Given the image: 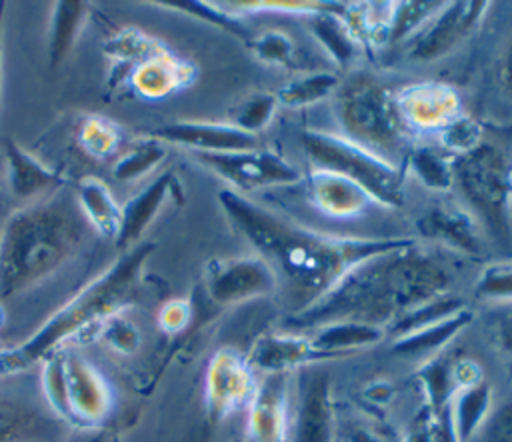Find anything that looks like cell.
I'll list each match as a JSON object with an SVG mask.
<instances>
[{
  "instance_id": "603a6c76",
  "label": "cell",
  "mask_w": 512,
  "mask_h": 442,
  "mask_svg": "<svg viewBox=\"0 0 512 442\" xmlns=\"http://www.w3.org/2000/svg\"><path fill=\"white\" fill-rule=\"evenodd\" d=\"M76 204L100 236L116 240L122 220V206L116 202L110 186L98 176H84L76 184Z\"/></svg>"
},
{
  "instance_id": "9c48e42d",
  "label": "cell",
  "mask_w": 512,
  "mask_h": 442,
  "mask_svg": "<svg viewBox=\"0 0 512 442\" xmlns=\"http://www.w3.org/2000/svg\"><path fill=\"white\" fill-rule=\"evenodd\" d=\"M258 378L246 360V354L234 348H220L212 354L204 376L206 412L220 422L242 408H248Z\"/></svg>"
},
{
  "instance_id": "d6a6232c",
  "label": "cell",
  "mask_w": 512,
  "mask_h": 442,
  "mask_svg": "<svg viewBox=\"0 0 512 442\" xmlns=\"http://www.w3.org/2000/svg\"><path fill=\"white\" fill-rule=\"evenodd\" d=\"M340 86V76L334 72H306L302 76H296L288 84H284L278 92L276 98L282 106L288 108H302L316 104L330 96L336 88Z\"/></svg>"
},
{
  "instance_id": "44dd1931",
  "label": "cell",
  "mask_w": 512,
  "mask_h": 442,
  "mask_svg": "<svg viewBox=\"0 0 512 442\" xmlns=\"http://www.w3.org/2000/svg\"><path fill=\"white\" fill-rule=\"evenodd\" d=\"M4 164L12 196L28 204L48 198L64 186V178L56 170L12 140L4 142Z\"/></svg>"
},
{
  "instance_id": "f6af8a7d",
  "label": "cell",
  "mask_w": 512,
  "mask_h": 442,
  "mask_svg": "<svg viewBox=\"0 0 512 442\" xmlns=\"http://www.w3.org/2000/svg\"><path fill=\"white\" fill-rule=\"evenodd\" d=\"M192 304L186 298H170L162 304L158 312V326L166 334H176L190 324Z\"/></svg>"
},
{
  "instance_id": "74e56055",
  "label": "cell",
  "mask_w": 512,
  "mask_h": 442,
  "mask_svg": "<svg viewBox=\"0 0 512 442\" xmlns=\"http://www.w3.org/2000/svg\"><path fill=\"white\" fill-rule=\"evenodd\" d=\"M482 134H484V128H482L480 122L460 114L458 118H454L450 124H446L438 132L440 150L446 152L452 158L468 154L470 150H474L484 140Z\"/></svg>"
},
{
  "instance_id": "7bdbcfd3",
  "label": "cell",
  "mask_w": 512,
  "mask_h": 442,
  "mask_svg": "<svg viewBox=\"0 0 512 442\" xmlns=\"http://www.w3.org/2000/svg\"><path fill=\"white\" fill-rule=\"evenodd\" d=\"M470 442H512V402L492 406Z\"/></svg>"
},
{
  "instance_id": "f1b7e54d",
  "label": "cell",
  "mask_w": 512,
  "mask_h": 442,
  "mask_svg": "<svg viewBox=\"0 0 512 442\" xmlns=\"http://www.w3.org/2000/svg\"><path fill=\"white\" fill-rule=\"evenodd\" d=\"M88 4L80 0H60L54 4L50 18V36H48V58L56 66L62 62L68 52L74 48L76 38L86 22Z\"/></svg>"
},
{
  "instance_id": "8992f818",
  "label": "cell",
  "mask_w": 512,
  "mask_h": 442,
  "mask_svg": "<svg viewBox=\"0 0 512 442\" xmlns=\"http://www.w3.org/2000/svg\"><path fill=\"white\" fill-rule=\"evenodd\" d=\"M310 168L348 178L364 188L378 206L400 208L404 204L406 170L342 134L304 130L300 136Z\"/></svg>"
},
{
  "instance_id": "b9f144b4",
  "label": "cell",
  "mask_w": 512,
  "mask_h": 442,
  "mask_svg": "<svg viewBox=\"0 0 512 442\" xmlns=\"http://www.w3.org/2000/svg\"><path fill=\"white\" fill-rule=\"evenodd\" d=\"M36 428L34 414L22 406L0 400V442H14Z\"/></svg>"
},
{
  "instance_id": "7c38bea8",
  "label": "cell",
  "mask_w": 512,
  "mask_h": 442,
  "mask_svg": "<svg viewBox=\"0 0 512 442\" xmlns=\"http://www.w3.org/2000/svg\"><path fill=\"white\" fill-rule=\"evenodd\" d=\"M204 288L218 306H234L276 292V276L258 256L214 260L206 266Z\"/></svg>"
},
{
  "instance_id": "ab89813d",
  "label": "cell",
  "mask_w": 512,
  "mask_h": 442,
  "mask_svg": "<svg viewBox=\"0 0 512 442\" xmlns=\"http://www.w3.org/2000/svg\"><path fill=\"white\" fill-rule=\"evenodd\" d=\"M98 338L104 340L108 348L120 354H132L140 348L142 336L138 328L122 314L116 312L110 318H106L98 328Z\"/></svg>"
},
{
  "instance_id": "c3c4849f",
  "label": "cell",
  "mask_w": 512,
  "mask_h": 442,
  "mask_svg": "<svg viewBox=\"0 0 512 442\" xmlns=\"http://www.w3.org/2000/svg\"><path fill=\"white\" fill-rule=\"evenodd\" d=\"M494 330H496V340H498V344H500L502 350L512 358V310L504 312V314L496 320Z\"/></svg>"
},
{
  "instance_id": "4fadbf2b",
  "label": "cell",
  "mask_w": 512,
  "mask_h": 442,
  "mask_svg": "<svg viewBox=\"0 0 512 442\" xmlns=\"http://www.w3.org/2000/svg\"><path fill=\"white\" fill-rule=\"evenodd\" d=\"M66 396L70 424L78 428H96L112 412V388L102 372L84 356L64 352Z\"/></svg>"
},
{
  "instance_id": "f5cc1de1",
  "label": "cell",
  "mask_w": 512,
  "mask_h": 442,
  "mask_svg": "<svg viewBox=\"0 0 512 442\" xmlns=\"http://www.w3.org/2000/svg\"><path fill=\"white\" fill-rule=\"evenodd\" d=\"M74 442H110V440H108L106 434L98 432V434H90V436H86V438H82V440H74Z\"/></svg>"
},
{
  "instance_id": "484cf974",
  "label": "cell",
  "mask_w": 512,
  "mask_h": 442,
  "mask_svg": "<svg viewBox=\"0 0 512 442\" xmlns=\"http://www.w3.org/2000/svg\"><path fill=\"white\" fill-rule=\"evenodd\" d=\"M384 334L386 330L376 324L356 320H334L318 326L310 340L316 350L328 354L330 358H338L380 342Z\"/></svg>"
},
{
  "instance_id": "4dcf8cb0",
  "label": "cell",
  "mask_w": 512,
  "mask_h": 442,
  "mask_svg": "<svg viewBox=\"0 0 512 442\" xmlns=\"http://www.w3.org/2000/svg\"><path fill=\"white\" fill-rule=\"evenodd\" d=\"M76 142L86 156L94 160H104L118 152L122 144V130L114 120L106 116L88 114L78 124Z\"/></svg>"
},
{
  "instance_id": "7a4b0ae2",
  "label": "cell",
  "mask_w": 512,
  "mask_h": 442,
  "mask_svg": "<svg viewBox=\"0 0 512 442\" xmlns=\"http://www.w3.org/2000/svg\"><path fill=\"white\" fill-rule=\"evenodd\" d=\"M448 284L446 268L416 246L392 250L358 262L290 322L318 328L334 320H356L386 330L408 310L446 294Z\"/></svg>"
},
{
  "instance_id": "e575fe53",
  "label": "cell",
  "mask_w": 512,
  "mask_h": 442,
  "mask_svg": "<svg viewBox=\"0 0 512 442\" xmlns=\"http://www.w3.org/2000/svg\"><path fill=\"white\" fill-rule=\"evenodd\" d=\"M442 2H394L388 26V44L410 40L422 26L442 10Z\"/></svg>"
},
{
  "instance_id": "d4e9b609",
  "label": "cell",
  "mask_w": 512,
  "mask_h": 442,
  "mask_svg": "<svg viewBox=\"0 0 512 442\" xmlns=\"http://www.w3.org/2000/svg\"><path fill=\"white\" fill-rule=\"evenodd\" d=\"M418 228L424 236L438 238L468 254L480 252V240L474 226V220L468 212L454 206H436L418 220Z\"/></svg>"
},
{
  "instance_id": "ba28073f",
  "label": "cell",
  "mask_w": 512,
  "mask_h": 442,
  "mask_svg": "<svg viewBox=\"0 0 512 442\" xmlns=\"http://www.w3.org/2000/svg\"><path fill=\"white\" fill-rule=\"evenodd\" d=\"M194 158L240 194L268 186L298 184L304 176L284 156L262 148L226 154H194Z\"/></svg>"
},
{
  "instance_id": "f907efd6",
  "label": "cell",
  "mask_w": 512,
  "mask_h": 442,
  "mask_svg": "<svg viewBox=\"0 0 512 442\" xmlns=\"http://www.w3.org/2000/svg\"><path fill=\"white\" fill-rule=\"evenodd\" d=\"M2 54H4V2H0V90H2Z\"/></svg>"
},
{
  "instance_id": "f546056e",
  "label": "cell",
  "mask_w": 512,
  "mask_h": 442,
  "mask_svg": "<svg viewBox=\"0 0 512 442\" xmlns=\"http://www.w3.org/2000/svg\"><path fill=\"white\" fill-rule=\"evenodd\" d=\"M166 146L156 136L140 138L128 146L112 166V178L118 182H136L158 168L166 158Z\"/></svg>"
},
{
  "instance_id": "f35d334b",
  "label": "cell",
  "mask_w": 512,
  "mask_h": 442,
  "mask_svg": "<svg viewBox=\"0 0 512 442\" xmlns=\"http://www.w3.org/2000/svg\"><path fill=\"white\" fill-rule=\"evenodd\" d=\"M42 390L48 404L58 412L62 420L70 424L68 396H66V374H64V350H56L44 358L42 366Z\"/></svg>"
},
{
  "instance_id": "db71d44e",
  "label": "cell",
  "mask_w": 512,
  "mask_h": 442,
  "mask_svg": "<svg viewBox=\"0 0 512 442\" xmlns=\"http://www.w3.org/2000/svg\"><path fill=\"white\" fill-rule=\"evenodd\" d=\"M2 318H4V310H2V306H0V326H2Z\"/></svg>"
},
{
  "instance_id": "5b68a950",
  "label": "cell",
  "mask_w": 512,
  "mask_h": 442,
  "mask_svg": "<svg viewBox=\"0 0 512 442\" xmlns=\"http://www.w3.org/2000/svg\"><path fill=\"white\" fill-rule=\"evenodd\" d=\"M336 118L342 126V136L376 152L392 162V156L406 154L410 146V130L404 124L394 92L380 84L370 74H354L336 96Z\"/></svg>"
},
{
  "instance_id": "ee69618b",
  "label": "cell",
  "mask_w": 512,
  "mask_h": 442,
  "mask_svg": "<svg viewBox=\"0 0 512 442\" xmlns=\"http://www.w3.org/2000/svg\"><path fill=\"white\" fill-rule=\"evenodd\" d=\"M170 6H176L178 10H184V12H190V14H196L204 20H210L212 24H218L226 30H230L232 34L240 36V38H246V30L242 26V22L234 16H230L224 8H214V4H208V2H170Z\"/></svg>"
},
{
  "instance_id": "bcb514c9",
  "label": "cell",
  "mask_w": 512,
  "mask_h": 442,
  "mask_svg": "<svg viewBox=\"0 0 512 442\" xmlns=\"http://www.w3.org/2000/svg\"><path fill=\"white\" fill-rule=\"evenodd\" d=\"M402 442H440L436 426H434V418H432L430 410L424 404L412 416Z\"/></svg>"
},
{
  "instance_id": "d590c367",
  "label": "cell",
  "mask_w": 512,
  "mask_h": 442,
  "mask_svg": "<svg viewBox=\"0 0 512 442\" xmlns=\"http://www.w3.org/2000/svg\"><path fill=\"white\" fill-rule=\"evenodd\" d=\"M278 106H280V102H278L276 94L256 92L230 110L228 122L248 134L258 136V132L264 130L272 122Z\"/></svg>"
},
{
  "instance_id": "ac0fdd59",
  "label": "cell",
  "mask_w": 512,
  "mask_h": 442,
  "mask_svg": "<svg viewBox=\"0 0 512 442\" xmlns=\"http://www.w3.org/2000/svg\"><path fill=\"white\" fill-rule=\"evenodd\" d=\"M254 372L292 374L316 360H330L328 354L314 348L310 336L294 332H270L260 336L246 354Z\"/></svg>"
},
{
  "instance_id": "7402d4cb",
  "label": "cell",
  "mask_w": 512,
  "mask_h": 442,
  "mask_svg": "<svg viewBox=\"0 0 512 442\" xmlns=\"http://www.w3.org/2000/svg\"><path fill=\"white\" fill-rule=\"evenodd\" d=\"M162 46L164 42L146 34L138 26L130 24L118 28L104 42V56L108 60V86L118 88L120 84H126L130 72Z\"/></svg>"
},
{
  "instance_id": "9a60e30c",
  "label": "cell",
  "mask_w": 512,
  "mask_h": 442,
  "mask_svg": "<svg viewBox=\"0 0 512 442\" xmlns=\"http://www.w3.org/2000/svg\"><path fill=\"white\" fill-rule=\"evenodd\" d=\"M158 140L164 144H174L188 148L192 154H226L244 152L260 146L258 136L248 134L234 124L210 122V120H182L170 122L154 130Z\"/></svg>"
},
{
  "instance_id": "ffe728a7",
  "label": "cell",
  "mask_w": 512,
  "mask_h": 442,
  "mask_svg": "<svg viewBox=\"0 0 512 442\" xmlns=\"http://www.w3.org/2000/svg\"><path fill=\"white\" fill-rule=\"evenodd\" d=\"M168 198H182L180 180L174 170L162 172L156 180H152L144 190H140L122 206L120 230L114 244L124 252L138 246L142 234L156 220Z\"/></svg>"
},
{
  "instance_id": "7dc6e473",
  "label": "cell",
  "mask_w": 512,
  "mask_h": 442,
  "mask_svg": "<svg viewBox=\"0 0 512 442\" xmlns=\"http://www.w3.org/2000/svg\"><path fill=\"white\" fill-rule=\"evenodd\" d=\"M364 398L372 406H386L394 398V386L388 380H372L364 386Z\"/></svg>"
},
{
  "instance_id": "52a82bcc",
  "label": "cell",
  "mask_w": 512,
  "mask_h": 442,
  "mask_svg": "<svg viewBox=\"0 0 512 442\" xmlns=\"http://www.w3.org/2000/svg\"><path fill=\"white\" fill-rule=\"evenodd\" d=\"M454 184L462 190L474 212L490 228L492 236L508 244L512 240V150L492 142H480L468 154L452 158Z\"/></svg>"
},
{
  "instance_id": "8d00e7d4",
  "label": "cell",
  "mask_w": 512,
  "mask_h": 442,
  "mask_svg": "<svg viewBox=\"0 0 512 442\" xmlns=\"http://www.w3.org/2000/svg\"><path fill=\"white\" fill-rule=\"evenodd\" d=\"M248 46L256 58L268 66L296 68V46L292 38L280 30H266L248 38Z\"/></svg>"
},
{
  "instance_id": "5bb4252c",
  "label": "cell",
  "mask_w": 512,
  "mask_h": 442,
  "mask_svg": "<svg viewBox=\"0 0 512 442\" xmlns=\"http://www.w3.org/2000/svg\"><path fill=\"white\" fill-rule=\"evenodd\" d=\"M288 434L290 374H266L246 408V436L250 442H288Z\"/></svg>"
},
{
  "instance_id": "d6986e66",
  "label": "cell",
  "mask_w": 512,
  "mask_h": 442,
  "mask_svg": "<svg viewBox=\"0 0 512 442\" xmlns=\"http://www.w3.org/2000/svg\"><path fill=\"white\" fill-rule=\"evenodd\" d=\"M196 76L198 68L164 44L130 72L126 84L144 100H162L190 86Z\"/></svg>"
},
{
  "instance_id": "4316f807",
  "label": "cell",
  "mask_w": 512,
  "mask_h": 442,
  "mask_svg": "<svg viewBox=\"0 0 512 442\" xmlns=\"http://www.w3.org/2000/svg\"><path fill=\"white\" fill-rule=\"evenodd\" d=\"M416 380L424 392V406L430 410L434 418L436 432H440L446 420L450 398L456 390L454 358L446 352L426 358L416 370Z\"/></svg>"
},
{
  "instance_id": "3957f363",
  "label": "cell",
  "mask_w": 512,
  "mask_h": 442,
  "mask_svg": "<svg viewBox=\"0 0 512 442\" xmlns=\"http://www.w3.org/2000/svg\"><path fill=\"white\" fill-rule=\"evenodd\" d=\"M86 228L76 198L58 192L10 212L0 232V298L30 288L66 264Z\"/></svg>"
},
{
  "instance_id": "2e32d148",
  "label": "cell",
  "mask_w": 512,
  "mask_h": 442,
  "mask_svg": "<svg viewBox=\"0 0 512 442\" xmlns=\"http://www.w3.org/2000/svg\"><path fill=\"white\" fill-rule=\"evenodd\" d=\"M404 124L418 130L440 132L462 114L460 98L452 86L442 82H418L394 92Z\"/></svg>"
},
{
  "instance_id": "8fae6325",
  "label": "cell",
  "mask_w": 512,
  "mask_h": 442,
  "mask_svg": "<svg viewBox=\"0 0 512 442\" xmlns=\"http://www.w3.org/2000/svg\"><path fill=\"white\" fill-rule=\"evenodd\" d=\"M488 2H450L410 38L408 58L430 62L452 52L482 22Z\"/></svg>"
},
{
  "instance_id": "681fc988",
  "label": "cell",
  "mask_w": 512,
  "mask_h": 442,
  "mask_svg": "<svg viewBox=\"0 0 512 442\" xmlns=\"http://www.w3.org/2000/svg\"><path fill=\"white\" fill-rule=\"evenodd\" d=\"M348 440L350 442H386L384 438H380L372 430H366V428H360V426H356L348 432Z\"/></svg>"
},
{
  "instance_id": "cb8c5ba5",
  "label": "cell",
  "mask_w": 512,
  "mask_h": 442,
  "mask_svg": "<svg viewBox=\"0 0 512 442\" xmlns=\"http://www.w3.org/2000/svg\"><path fill=\"white\" fill-rule=\"evenodd\" d=\"M474 314L464 308L432 326L420 328L416 332L404 334L394 338V344L390 348V352L398 354V356H414V358H432L440 352H444V348L472 322Z\"/></svg>"
},
{
  "instance_id": "836d02e7",
  "label": "cell",
  "mask_w": 512,
  "mask_h": 442,
  "mask_svg": "<svg viewBox=\"0 0 512 442\" xmlns=\"http://www.w3.org/2000/svg\"><path fill=\"white\" fill-rule=\"evenodd\" d=\"M466 308V302L458 296H452V294H440L412 310H408L406 314H402L398 320H394L390 324V332L394 334V338L398 336H404V334H410V332H416L420 328H426V326H432L460 310Z\"/></svg>"
},
{
  "instance_id": "277c9868",
  "label": "cell",
  "mask_w": 512,
  "mask_h": 442,
  "mask_svg": "<svg viewBox=\"0 0 512 442\" xmlns=\"http://www.w3.org/2000/svg\"><path fill=\"white\" fill-rule=\"evenodd\" d=\"M154 252L152 242H140L126 250L102 274L92 278L72 300L56 310L32 336L18 346L0 350V376L22 372L44 360L70 338L96 330L100 324L134 298L142 270Z\"/></svg>"
},
{
  "instance_id": "1f68e13d",
  "label": "cell",
  "mask_w": 512,
  "mask_h": 442,
  "mask_svg": "<svg viewBox=\"0 0 512 442\" xmlns=\"http://www.w3.org/2000/svg\"><path fill=\"white\" fill-rule=\"evenodd\" d=\"M406 166L416 174V178L430 190H450L454 186L452 158L432 146H412L406 156Z\"/></svg>"
},
{
  "instance_id": "6da1fadb",
  "label": "cell",
  "mask_w": 512,
  "mask_h": 442,
  "mask_svg": "<svg viewBox=\"0 0 512 442\" xmlns=\"http://www.w3.org/2000/svg\"><path fill=\"white\" fill-rule=\"evenodd\" d=\"M216 200L228 222L274 272L276 292L292 316L318 302L358 262L416 246L410 236L348 238L322 234L262 208L232 188L218 190Z\"/></svg>"
},
{
  "instance_id": "83f0119b",
  "label": "cell",
  "mask_w": 512,
  "mask_h": 442,
  "mask_svg": "<svg viewBox=\"0 0 512 442\" xmlns=\"http://www.w3.org/2000/svg\"><path fill=\"white\" fill-rule=\"evenodd\" d=\"M344 8L346 4L328 2L324 10L308 16V28L312 36L338 66H346L362 50L342 18Z\"/></svg>"
},
{
  "instance_id": "e0dca14e",
  "label": "cell",
  "mask_w": 512,
  "mask_h": 442,
  "mask_svg": "<svg viewBox=\"0 0 512 442\" xmlns=\"http://www.w3.org/2000/svg\"><path fill=\"white\" fill-rule=\"evenodd\" d=\"M302 184L310 206L328 218L352 220L376 206L374 198L364 188L334 172L310 168L302 176Z\"/></svg>"
},
{
  "instance_id": "816d5d0a",
  "label": "cell",
  "mask_w": 512,
  "mask_h": 442,
  "mask_svg": "<svg viewBox=\"0 0 512 442\" xmlns=\"http://www.w3.org/2000/svg\"><path fill=\"white\" fill-rule=\"evenodd\" d=\"M504 82L510 86L512 90V46L508 50V56H506V64H504Z\"/></svg>"
},
{
  "instance_id": "60d3db41",
  "label": "cell",
  "mask_w": 512,
  "mask_h": 442,
  "mask_svg": "<svg viewBox=\"0 0 512 442\" xmlns=\"http://www.w3.org/2000/svg\"><path fill=\"white\" fill-rule=\"evenodd\" d=\"M474 296L478 300L512 302V264L498 262L486 266L474 284Z\"/></svg>"
},
{
  "instance_id": "30bf717a",
  "label": "cell",
  "mask_w": 512,
  "mask_h": 442,
  "mask_svg": "<svg viewBox=\"0 0 512 442\" xmlns=\"http://www.w3.org/2000/svg\"><path fill=\"white\" fill-rule=\"evenodd\" d=\"M334 430L336 418L328 374L312 366L300 368L288 442H334Z\"/></svg>"
}]
</instances>
